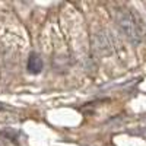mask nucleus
<instances>
[{"label":"nucleus","instance_id":"f03ea898","mask_svg":"<svg viewBox=\"0 0 146 146\" xmlns=\"http://www.w3.org/2000/svg\"><path fill=\"white\" fill-rule=\"evenodd\" d=\"M92 48L98 56H110L114 53V41L108 31H98L92 36Z\"/></svg>","mask_w":146,"mask_h":146},{"label":"nucleus","instance_id":"f257e3e1","mask_svg":"<svg viewBox=\"0 0 146 146\" xmlns=\"http://www.w3.org/2000/svg\"><path fill=\"white\" fill-rule=\"evenodd\" d=\"M114 18L117 22V27L120 31L123 32V35L133 44V45H139L143 41V32L139 25V22L136 16L126 7H118L114 12Z\"/></svg>","mask_w":146,"mask_h":146},{"label":"nucleus","instance_id":"7ed1b4c3","mask_svg":"<svg viewBox=\"0 0 146 146\" xmlns=\"http://www.w3.org/2000/svg\"><path fill=\"white\" fill-rule=\"evenodd\" d=\"M27 69L29 73L32 75H38L42 70V58L36 54V53H31L29 58H28V63H27Z\"/></svg>","mask_w":146,"mask_h":146}]
</instances>
